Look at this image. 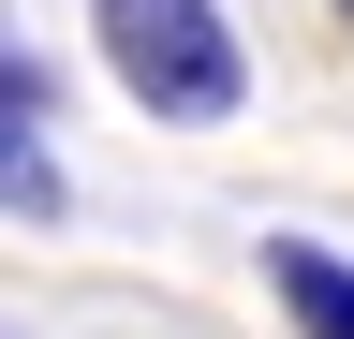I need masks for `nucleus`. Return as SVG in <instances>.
Wrapping results in <instances>:
<instances>
[{"label":"nucleus","instance_id":"f257e3e1","mask_svg":"<svg viewBox=\"0 0 354 339\" xmlns=\"http://www.w3.org/2000/svg\"><path fill=\"white\" fill-rule=\"evenodd\" d=\"M88 45L133 89V118H162V133H221L251 104V45L221 0H88Z\"/></svg>","mask_w":354,"mask_h":339},{"label":"nucleus","instance_id":"f03ea898","mask_svg":"<svg viewBox=\"0 0 354 339\" xmlns=\"http://www.w3.org/2000/svg\"><path fill=\"white\" fill-rule=\"evenodd\" d=\"M266 310H281L295 339H354V266L325 236H266Z\"/></svg>","mask_w":354,"mask_h":339},{"label":"nucleus","instance_id":"7ed1b4c3","mask_svg":"<svg viewBox=\"0 0 354 339\" xmlns=\"http://www.w3.org/2000/svg\"><path fill=\"white\" fill-rule=\"evenodd\" d=\"M0 206H15V222H59V148H44V133H0Z\"/></svg>","mask_w":354,"mask_h":339},{"label":"nucleus","instance_id":"20e7f679","mask_svg":"<svg viewBox=\"0 0 354 339\" xmlns=\"http://www.w3.org/2000/svg\"><path fill=\"white\" fill-rule=\"evenodd\" d=\"M325 15H339V30H354V0H325Z\"/></svg>","mask_w":354,"mask_h":339}]
</instances>
